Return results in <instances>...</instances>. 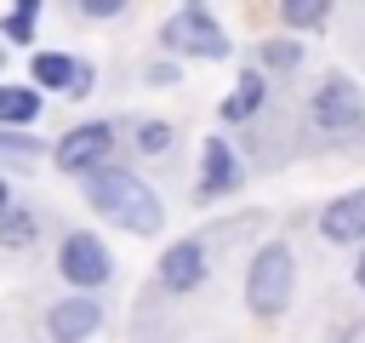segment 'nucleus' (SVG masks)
Segmentation results:
<instances>
[{
    "mask_svg": "<svg viewBox=\"0 0 365 343\" xmlns=\"http://www.w3.org/2000/svg\"><path fill=\"white\" fill-rule=\"evenodd\" d=\"M279 11H285V23H297V29H319V23L331 17L325 6H297V0H291V6H279Z\"/></svg>",
    "mask_w": 365,
    "mask_h": 343,
    "instance_id": "nucleus-16",
    "label": "nucleus"
},
{
    "mask_svg": "<svg viewBox=\"0 0 365 343\" xmlns=\"http://www.w3.org/2000/svg\"><path fill=\"white\" fill-rule=\"evenodd\" d=\"M97 320H103V309H97L91 297H68V303L51 309V337H57V343H80V337L97 332Z\"/></svg>",
    "mask_w": 365,
    "mask_h": 343,
    "instance_id": "nucleus-11",
    "label": "nucleus"
},
{
    "mask_svg": "<svg viewBox=\"0 0 365 343\" xmlns=\"http://www.w3.org/2000/svg\"><path fill=\"white\" fill-rule=\"evenodd\" d=\"M34 17H40V6H11V11H6V34H11V40H29V34H34Z\"/></svg>",
    "mask_w": 365,
    "mask_h": 343,
    "instance_id": "nucleus-14",
    "label": "nucleus"
},
{
    "mask_svg": "<svg viewBox=\"0 0 365 343\" xmlns=\"http://www.w3.org/2000/svg\"><path fill=\"white\" fill-rule=\"evenodd\" d=\"M160 40H165L171 51H182V57H228V40H222L217 17H205L200 6H182V11L165 23Z\"/></svg>",
    "mask_w": 365,
    "mask_h": 343,
    "instance_id": "nucleus-3",
    "label": "nucleus"
},
{
    "mask_svg": "<svg viewBox=\"0 0 365 343\" xmlns=\"http://www.w3.org/2000/svg\"><path fill=\"white\" fill-rule=\"evenodd\" d=\"M359 286H365V257H359Z\"/></svg>",
    "mask_w": 365,
    "mask_h": 343,
    "instance_id": "nucleus-20",
    "label": "nucleus"
},
{
    "mask_svg": "<svg viewBox=\"0 0 365 343\" xmlns=\"http://www.w3.org/2000/svg\"><path fill=\"white\" fill-rule=\"evenodd\" d=\"M268 63H279V69L297 63V46H268Z\"/></svg>",
    "mask_w": 365,
    "mask_h": 343,
    "instance_id": "nucleus-19",
    "label": "nucleus"
},
{
    "mask_svg": "<svg viewBox=\"0 0 365 343\" xmlns=\"http://www.w3.org/2000/svg\"><path fill=\"white\" fill-rule=\"evenodd\" d=\"M34 86H51V91H68V97H86V91H91V69H86L80 57L40 51V57H34Z\"/></svg>",
    "mask_w": 365,
    "mask_h": 343,
    "instance_id": "nucleus-7",
    "label": "nucleus"
},
{
    "mask_svg": "<svg viewBox=\"0 0 365 343\" xmlns=\"http://www.w3.org/2000/svg\"><path fill=\"white\" fill-rule=\"evenodd\" d=\"M257 109H262V80H257V74H245V80H240V91L222 103V120H245V114H257Z\"/></svg>",
    "mask_w": 365,
    "mask_h": 343,
    "instance_id": "nucleus-13",
    "label": "nucleus"
},
{
    "mask_svg": "<svg viewBox=\"0 0 365 343\" xmlns=\"http://www.w3.org/2000/svg\"><path fill=\"white\" fill-rule=\"evenodd\" d=\"M40 114V91L34 86H0V120L6 126H29Z\"/></svg>",
    "mask_w": 365,
    "mask_h": 343,
    "instance_id": "nucleus-12",
    "label": "nucleus"
},
{
    "mask_svg": "<svg viewBox=\"0 0 365 343\" xmlns=\"http://www.w3.org/2000/svg\"><path fill=\"white\" fill-rule=\"evenodd\" d=\"M0 240H6V246H29V240H34V217H29V212H11L6 229H0Z\"/></svg>",
    "mask_w": 365,
    "mask_h": 343,
    "instance_id": "nucleus-15",
    "label": "nucleus"
},
{
    "mask_svg": "<svg viewBox=\"0 0 365 343\" xmlns=\"http://www.w3.org/2000/svg\"><path fill=\"white\" fill-rule=\"evenodd\" d=\"M160 280H165L171 292L200 286V280H205V252H200V240H177V246L160 257Z\"/></svg>",
    "mask_w": 365,
    "mask_h": 343,
    "instance_id": "nucleus-9",
    "label": "nucleus"
},
{
    "mask_svg": "<svg viewBox=\"0 0 365 343\" xmlns=\"http://www.w3.org/2000/svg\"><path fill=\"white\" fill-rule=\"evenodd\" d=\"M228 189H240V160L228 154L222 137H205V149H200V200L228 194Z\"/></svg>",
    "mask_w": 365,
    "mask_h": 343,
    "instance_id": "nucleus-8",
    "label": "nucleus"
},
{
    "mask_svg": "<svg viewBox=\"0 0 365 343\" xmlns=\"http://www.w3.org/2000/svg\"><path fill=\"white\" fill-rule=\"evenodd\" d=\"M0 212H6V183H0Z\"/></svg>",
    "mask_w": 365,
    "mask_h": 343,
    "instance_id": "nucleus-21",
    "label": "nucleus"
},
{
    "mask_svg": "<svg viewBox=\"0 0 365 343\" xmlns=\"http://www.w3.org/2000/svg\"><path fill=\"white\" fill-rule=\"evenodd\" d=\"M359 114H365L359 86L342 80V74H331V80L319 86V97H314V120H319L325 131H348V126H359Z\"/></svg>",
    "mask_w": 365,
    "mask_h": 343,
    "instance_id": "nucleus-5",
    "label": "nucleus"
},
{
    "mask_svg": "<svg viewBox=\"0 0 365 343\" xmlns=\"http://www.w3.org/2000/svg\"><path fill=\"white\" fill-rule=\"evenodd\" d=\"M0 154H11V160H29V154H40V143H34L29 131H11V137L0 131Z\"/></svg>",
    "mask_w": 365,
    "mask_h": 343,
    "instance_id": "nucleus-17",
    "label": "nucleus"
},
{
    "mask_svg": "<svg viewBox=\"0 0 365 343\" xmlns=\"http://www.w3.org/2000/svg\"><path fill=\"white\" fill-rule=\"evenodd\" d=\"M57 263H63V280H74V286H103L108 280V252H103L97 234H68Z\"/></svg>",
    "mask_w": 365,
    "mask_h": 343,
    "instance_id": "nucleus-6",
    "label": "nucleus"
},
{
    "mask_svg": "<svg viewBox=\"0 0 365 343\" xmlns=\"http://www.w3.org/2000/svg\"><path fill=\"white\" fill-rule=\"evenodd\" d=\"M319 229H325V240H336V246H342V240H365V189L331 200L325 217H319Z\"/></svg>",
    "mask_w": 365,
    "mask_h": 343,
    "instance_id": "nucleus-10",
    "label": "nucleus"
},
{
    "mask_svg": "<svg viewBox=\"0 0 365 343\" xmlns=\"http://www.w3.org/2000/svg\"><path fill=\"white\" fill-rule=\"evenodd\" d=\"M108 149H114V126L91 120V126H74V131L57 143V166H63V172H97V166L108 160Z\"/></svg>",
    "mask_w": 365,
    "mask_h": 343,
    "instance_id": "nucleus-4",
    "label": "nucleus"
},
{
    "mask_svg": "<svg viewBox=\"0 0 365 343\" xmlns=\"http://www.w3.org/2000/svg\"><path fill=\"white\" fill-rule=\"evenodd\" d=\"M137 143H143V149H148V154H160V149H171V126H165V120H148V126H143V137H137Z\"/></svg>",
    "mask_w": 365,
    "mask_h": 343,
    "instance_id": "nucleus-18",
    "label": "nucleus"
},
{
    "mask_svg": "<svg viewBox=\"0 0 365 343\" xmlns=\"http://www.w3.org/2000/svg\"><path fill=\"white\" fill-rule=\"evenodd\" d=\"M86 194H91V206H97L103 217H114V223H125V229H137V234H154V229H160V200H154V189H148L143 177H131V172L97 166V172L86 177Z\"/></svg>",
    "mask_w": 365,
    "mask_h": 343,
    "instance_id": "nucleus-1",
    "label": "nucleus"
},
{
    "mask_svg": "<svg viewBox=\"0 0 365 343\" xmlns=\"http://www.w3.org/2000/svg\"><path fill=\"white\" fill-rule=\"evenodd\" d=\"M291 286H297V269H291V252L274 240L251 257V274H245V303L251 314H285L291 303Z\"/></svg>",
    "mask_w": 365,
    "mask_h": 343,
    "instance_id": "nucleus-2",
    "label": "nucleus"
}]
</instances>
